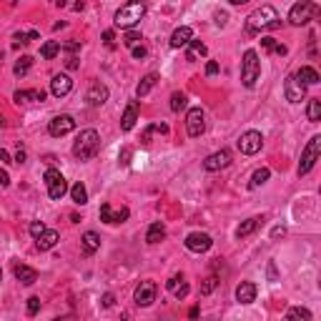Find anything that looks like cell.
<instances>
[{
	"instance_id": "1",
	"label": "cell",
	"mask_w": 321,
	"mask_h": 321,
	"mask_svg": "<svg viewBox=\"0 0 321 321\" xmlns=\"http://www.w3.org/2000/svg\"><path fill=\"white\" fill-rule=\"evenodd\" d=\"M143 15H146V3L143 0H128L126 5H120L116 10V15H113V23H116V28H136L141 20H143Z\"/></svg>"
},
{
	"instance_id": "2",
	"label": "cell",
	"mask_w": 321,
	"mask_h": 321,
	"mask_svg": "<svg viewBox=\"0 0 321 321\" xmlns=\"http://www.w3.org/2000/svg\"><path fill=\"white\" fill-rule=\"evenodd\" d=\"M281 26L279 13L271 5H261L256 8L249 18H246V33H261V30H276Z\"/></svg>"
},
{
	"instance_id": "3",
	"label": "cell",
	"mask_w": 321,
	"mask_h": 321,
	"mask_svg": "<svg viewBox=\"0 0 321 321\" xmlns=\"http://www.w3.org/2000/svg\"><path fill=\"white\" fill-rule=\"evenodd\" d=\"M98 148H101L98 131H95V128H86V131L78 133V138H76V143H73V156H76L78 161H90V158L98 153Z\"/></svg>"
},
{
	"instance_id": "4",
	"label": "cell",
	"mask_w": 321,
	"mask_h": 321,
	"mask_svg": "<svg viewBox=\"0 0 321 321\" xmlns=\"http://www.w3.org/2000/svg\"><path fill=\"white\" fill-rule=\"evenodd\" d=\"M261 76V60H259V53L256 51H246L243 53V60H241V83L246 88H254L256 81Z\"/></svg>"
},
{
	"instance_id": "5",
	"label": "cell",
	"mask_w": 321,
	"mask_h": 321,
	"mask_svg": "<svg viewBox=\"0 0 321 321\" xmlns=\"http://www.w3.org/2000/svg\"><path fill=\"white\" fill-rule=\"evenodd\" d=\"M316 15H319V5H316L314 0H301V3H296L291 8L289 23H291V26H306V23L314 20Z\"/></svg>"
},
{
	"instance_id": "6",
	"label": "cell",
	"mask_w": 321,
	"mask_h": 321,
	"mask_svg": "<svg viewBox=\"0 0 321 321\" xmlns=\"http://www.w3.org/2000/svg\"><path fill=\"white\" fill-rule=\"evenodd\" d=\"M321 156V136H314L306 148L301 151V161H299V176H306L311 168H314V163L319 161Z\"/></svg>"
},
{
	"instance_id": "7",
	"label": "cell",
	"mask_w": 321,
	"mask_h": 321,
	"mask_svg": "<svg viewBox=\"0 0 321 321\" xmlns=\"http://www.w3.org/2000/svg\"><path fill=\"white\" fill-rule=\"evenodd\" d=\"M45 186H48V196L53 201H60L68 193V183H65V178H63V174L58 168H48L45 171Z\"/></svg>"
},
{
	"instance_id": "8",
	"label": "cell",
	"mask_w": 321,
	"mask_h": 321,
	"mask_svg": "<svg viewBox=\"0 0 321 321\" xmlns=\"http://www.w3.org/2000/svg\"><path fill=\"white\" fill-rule=\"evenodd\" d=\"M156 293H158V286H156V281H141L138 286H136V291H133V301H136V306H141V309H146L151 306L153 301H156Z\"/></svg>"
},
{
	"instance_id": "9",
	"label": "cell",
	"mask_w": 321,
	"mask_h": 321,
	"mask_svg": "<svg viewBox=\"0 0 321 321\" xmlns=\"http://www.w3.org/2000/svg\"><path fill=\"white\" fill-rule=\"evenodd\" d=\"M261 146H263V136L259 131H246V133H241V138H238V151H241L243 156L259 153Z\"/></svg>"
},
{
	"instance_id": "10",
	"label": "cell",
	"mask_w": 321,
	"mask_h": 321,
	"mask_svg": "<svg viewBox=\"0 0 321 321\" xmlns=\"http://www.w3.org/2000/svg\"><path fill=\"white\" fill-rule=\"evenodd\" d=\"M229 166H231V151H226V148H221V151L211 153V156L204 161V168L208 171V174L224 171V168H229Z\"/></svg>"
},
{
	"instance_id": "11",
	"label": "cell",
	"mask_w": 321,
	"mask_h": 321,
	"mask_svg": "<svg viewBox=\"0 0 321 321\" xmlns=\"http://www.w3.org/2000/svg\"><path fill=\"white\" fill-rule=\"evenodd\" d=\"M186 131H188L191 138H199L206 131V116L201 108H191L188 111V116H186Z\"/></svg>"
},
{
	"instance_id": "12",
	"label": "cell",
	"mask_w": 321,
	"mask_h": 321,
	"mask_svg": "<svg viewBox=\"0 0 321 321\" xmlns=\"http://www.w3.org/2000/svg\"><path fill=\"white\" fill-rule=\"evenodd\" d=\"M76 128V120L73 116H68V113H63V116H56L51 123H48V133L53 136V138H60V136H68L70 131Z\"/></svg>"
},
{
	"instance_id": "13",
	"label": "cell",
	"mask_w": 321,
	"mask_h": 321,
	"mask_svg": "<svg viewBox=\"0 0 321 321\" xmlns=\"http://www.w3.org/2000/svg\"><path fill=\"white\" fill-rule=\"evenodd\" d=\"M186 249L188 251H193V254H206L211 246H213V238L208 234H201V231H193V234H188L186 236Z\"/></svg>"
},
{
	"instance_id": "14",
	"label": "cell",
	"mask_w": 321,
	"mask_h": 321,
	"mask_svg": "<svg viewBox=\"0 0 321 321\" xmlns=\"http://www.w3.org/2000/svg\"><path fill=\"white\" fill-rule=\"evenodd\" d=\"M284 95H286L289 103H301V101L306 98V86H304L296 76H289L286 83H284Z\"/></svg>"
},
{
	"instance_id": "15",
	"label": "cell",
	"mask_w": 321,
	"mask_h": 321,
	"mask_svg": "<svg viewBox=\"0 0 321 321\" xmlns=\"http://www.w3.org/2000/svg\"><path fill=\"white\" fill-rule=\"evenodd\" d=\"M128 216H131L128 208L113 211L111 204H101V221H103V224H123V221H128Z\"/></svg>"
},
{
	"instance_id": "16",
	"label": "cell",
	"mask_w": 321,
	"mask_h": 321,
	"mask_svg": "<svg viewBox=\"0 0 321 321\" xmlns=\"http://www.w3.org/2000/svg\"><path fill=\"white\" fill-rule=\"evenodd\" d=\"M86 101H88V106H93V108H98V106H103V103L108 101V88L103 86L101 81H95L93 86L88 88V93H86Z\"/></svg>"
},
{
	"instance_id": "17",
	"label": "cell",
	"mask_w": 321,
	"mask_h": 321,
	"mask_svg": "<svg viewBox=\"0 0 321 321\" xmlns=\"http://www.w3.org/2000/svg\"><path fill=\"white\" fill-rule=\"evenodd\" d=\"M70 90H73V81H70L65 73L53 76V81H51V93H53L56 98H65Z\"/></svg>"
},
{
	"instance_id": "18",
	"label": "cell",
	"mask_w": 321,
	"mask_h": 321,
	"mask_svg": "<svg viewBox=\"0 0 321 321\" xmlns=\"http://www.w3.org/2000/svg\"><path fill=\"white\" fill-rule=\"evenodd\" d=\"M136 120H138V101H131V103L126 106L123 116H120V131H126V133L133 131Z\"/></svg>"
},
{
	"instance_id": "19",
	"label": "cell",
	"mask_w": 321,
	"mask_h": 321,
	"mask_svg": "<svg viewBox=\"0 0 321 321\" xmlns=\"http://www.w3.org/2000/svg\"><path fill=\"white\" fill-rule=\"evenodd\" d=\"M13 274H15V279H18L23 286H33V284L38 281V271L26 266V263H15V266H13Z\"/></svg>"
},
{
	"instance_id": "20",
	"label": "cell",
	"mask_w": 321,
	"mask_h": 321,
	"mask_svg": "<svg viewBox=\"0 0 321 321\" xmlns=\"http://www.w3.org/2000/svg\"><path fill=\"white\" fill-rule=\"evenodd\" d=\"M236 301L238 304H254L256 301V284L254 281H241L236 286Z\"/></svg>"
},
{
	"instance_id": "21",
	"label": "cell",
	"mask_w": 321,
	"mask_h": 321,
	"mask_svg": "<svg viewBox=\"0 0 321 321\" xmlns=\"http://www.w3.org/2000/svg\"><path fill=\"white\" fill-rule=\"evenodd\" d=\"M166 289L174 293L176 299H186L188 291H191V286H188V281H183V276H171L166 281Z\"/></svg>"
},
{
	"instance_id": "22",
	"label": "cell",
	"mask_w": 321,
	"mask_h": 321,
	"mask_svg": "<svg viewBox=\"0 0 321 321\" xmlns=\"http://www.w3.org/2000/svg\"><path fill=\"white\" fill-rule=\"evenodd\" d=\"M191 40H193V30L188 28V26H181V28H176L174 35H171V48H186Z\"/></svg>"
},
{
	"instance_id": "23",
	"label": "cell",
	"mask_w": 321,
	"mask_h": 321,
	"mask_svg": "<svg viewBox=\"0 0 321 321\" xmlns=\"http://www.w3.org/2000/svg\"><path fill=\"white\" fill-rule=\"evenodd\" d=\"M58 231H53V229H45L43 234L35 238V246H38V251H51L56 243H58Z\"/></svg>"
},
{
	"instance_id": "24",
	"label": "cell",
	"mask_w": 321,
	"mask_h": 321,
	"mask_svg": "<svg viewBox=\"0 0 321 321\" xmlns=\"http://www.w3.org/2000/svg\"><path fill=\"white\" fill-rule=\"evenodd\" d=\"M293 76H296V78H299L304 86H316V83H319V73H316L311 65H301V68H299Z\"/></svg>"
},
{
	"instance_id": "25",
	"label": "cell",
	"mask_w": 321,
	"mask_h": 321,
	"mask_svg": "<svg viewBox=\"0 0 321 321\" xmlns=\"http://www.w3.org/2000/svg\"><path fill=\"white\" fill-rule=\"evenodd\" d=\"M81 241H83V251H86L88 256H93V254L101 249V236L95 234V231H86Z\"/></svg>"
},
{
	"instance_id": "26",
	"label": "cell",
	"mask_w": 321,
	"mask_h": 321,
	"mask_svg": "<svg viewBox=\"0 0 321 321\" xmlns=\"http://www.w3.org/2000/svg\"><path fill=\"white\" fill-rule=\"evenodd\" d=\"M166 238V226L161 224V221H156V224H151L146 231V243H158V241H163Z\"/></svg>"
},
{
	"instance_id": "27",
	"label": "cell",
	"mask_w": 321,
	"mask_h": 321,
	"mask_svg": "<svg viewBox=\"0 0 321 321\" xmlns=\"http://www.w3.org/2000/svg\"><path fill=\"white\" fill-rule=\"evenodd\" d=\"M156 83H158V76H156V73H148L146 78H141V83L136 86V95H138V98L148 95V93L156 88Z\"/></svg>"
},
{
	"instance_id": "28",
	"label": "cell",
	"mask_w": 321,
	"mask_h": 321,
	"mask_svg": "<svg viewBox=\"0 0 321 321\" xmlns=\"http://www.w3.org/2000/svg\"><path fill=\"white\" fill-rule=\"evenodd\" d=\"M261 221H263V218H259V216H254V218H246V221H243V224L236 229V236H238V238H243V236H251L256 229H259V226H261Z\"/></svg>"
},
{
	"instance_id": "29",
	"label": "cell",
	"mask_w": 321,
	"mask_h": 321,
	"mask_svg": "<svg viewBox=\"0 0 321 321\" xmlns=\"http://www.w3.org/2000/svg\"><path fill=\"white\" fill-rule=\"evenodd\" d=\"M45 95H48L45 90H15V95H13V98H15V103H26L28 98L40 101V103H43V101H45Z\"/></svg>"
},
{
	"instance_id": "30",
	"label": "cell",
	"mask_w": 321,
	"mask_h": 321,
	"mask_svg": "<svg viewBox=\"0 0 321 321\" xmlns=\"http://www.w3.org/2000/svg\"><path fill=\"white\" fill-rule=\"evenodd\" d=\"M70 199H73V204H78V206L88 204V191H86V186H83L81 181L70 186Z\"/></svg>"
},
{
	"instance_id": "31",
	"label": "cell",
	"mask_w": 321,
	"mask_h": 321,
	"mask_svg": "<svg viewBox=\"0 0 321 321\" xmlns=\"http://www.w3.org/2000/svg\"><path fill=\"white\" fill-rule=\"evenodd\" d=\"M206 53H208V48H206L201 40H191L188 43V53H186V60H196V58H204Z\"/></svg>"
},
{
	"instance_id": "32",
	"label": "cell",
	"mask_w": 321,
	"mask_h": 321,
	"mask_svg": "<svg viewBox=\"0 0 321 321\" xmlns=\"http://www.w3.org/2000/svg\"><path fill=\"white\" fill-rule=\"evenodd\" d=\"M58 53H60L58 40H48V43H43V48H40V58L43 60H53Z\"/></svg>"
},
{
	"instance_id": "33",
	"label": "cell",
	"mask_w": 321,
	"mask_h": 321,
	"mask_svg": "<svg viewBox=\"0 0 321 321\" xmlns=\"http://www.w3.org/2000/svg\"><path fill=\"white\" fill-rule=\"evenodd\" d=\"M261 48L266 53H276V56H286V45L276 43L274 38H261Z\"/></svg>"
},
{
	"instance_id": "34",
	"label": "cell",
	"mask_w": 321,
	"mask_h": 321,
	"mask_svg": "<svg viewBox=\"0 0 321 321\" xmlns=\"http://www.w3.org/2000/svg\"><path fill=\"white\" fill-rule=\"evenodd\" d=\"M306 118H309L311 123H319V120H321V101H319V98H311V101H309Z\"/></svg>"
},
{
	"instance_id": "35",
	"label": "cell",
	"mask_w": 321,
	"mask_h": 321,
	"mask_svg": "<svg viewBox=\"0 0 321 321\" xmlns=\"http://www.w3.org/2000/svg\"><path fill=\"white\" fill-rule=\"evenodd\" d=\"M141 40H143V35H141L136 28H128V30H126V35H123V45H128V48L138 45Z\"/></svg>"
},
{
	"instance_id": "36",
	"label": "cell",
	"mask_w": 321,
	"mask_h": 321,
	"mask_svg": "<svg viewBox=\"0 0 321 321\" xmlns=\"http://www.w3.org/2000/svg\"><path fill=\"white\" fill-rule=\"evenodd\" d=\"M268 178H271V171H268V168H259V171H254V176H251V188L263 186Z\"/></svg>"
},
{
	"instance_id": "37",
	"label": "cell",
	"mask_w": 321,
	"mask_h": 321,
	"mask_svg": "<svg viewBox=\"0 0 321 321\" xmlns=\"http://www.w3.org/2000/svg\"><path fill=\"white\" fill-rule=\"evenodd\" d=\"M286 319H304V321H311V311L304 309V306H293L286 311Z\"/></svg>"
},
{
	"instance_id": "38",
	"label": "cell",
	"mask_w": 321,
	"mask_h": 321,
	"mask_svg": "<svg viewBox=\"0 0 321 321\" xmlns=\"http://www.w3.org/2000/svg\"><path fill=\"white\" fill-rule=\"evenodd\" d=\"M30 65H33V58H30V56H23V58L18 60V63H15V68H13V73H15V76L20 78V76H26V73H28V70H30Z\"/></svg>"
},
{
	"instance_id": "39",
	"label": "cell",
	"mask_w": 321,
	"mask_h": 321,
	"mask_svg": "<svg viewBox=\"0 0 321 321\" xmlns=\"http://www.w3.org/2000/svg\"><path fill=\"white\" fill-rule=\"evenodd\" d=\"M186 103H188V98H186V93H181V90H176L174 95H171V111H181V108H186Z\"/></svg>"
},
{
	"instance_id": "40",
	"label": "cell",
	"mask_w": 321,
	"mask_h": 321,
	"mask_svg": "<svg viewBox=\"0 0 321 321\" xmlns=\"http://www.w3.org/2000/svg\"><path fill=\"white\" fill-rule=\"evenodd\" d=\"M35 38H38L35 30H30V33H15V45H20V43H30V40H35Z\"/></svg>"
},
{
	"instance_id": "41",
	"label": "cell",
	"mask_w": 321,
	"mask_h": 321,
	"mask_svg": "<svg viewBox=\"0 0 321 321\" xmlns=\"http://www.w3.org/2000/svg\"><path fill=\"white\" fill-rule=\"evenodd\" d=\"M153 133H156V123H153V126H146V131H143V136H141V146H143V148L151 146V138H153Z\"/></svg>"
},
{
	"instance_id": "42",
	"label": "cell",
	"mask_w": 321,
	"mask_h": 321,
	"mask_svg": "<svg viewBox=\"0 0 321 321\" xmlns=\"http://www.w3.org/2000/svg\"><path fill=\"white\" fill-rule=\"evenodd\" d=\"M216 284H218V279H216V276H208V279L204 281V286H201V293H204V296H208V293L216 289Z\"/></svg>"
},
{
	"instance_id": "43",
	"label": "cell",
	"mask_w": 321,
	"mask_h": 321,
	"mask_svg": "<svg viewBox=\"0 0 321 321\" xmlns=\"http://www.w3.org/2000/svg\"><path fill=\"white\" fill-rule=\"evenodd\" d=\"M28 231H30V236H33V238H38V236L45 231V224H43V221H33V224L28 226Z\"/></svg>"
},
{
	"instance_id": "44",
	"label": "cell",
	"mask_w": 321,
	"mask_h": 321,
	"mask_svg": "<svg viewBox=\"0 0 321 321\" xmlns=\"http://www.w3.org/2000/svg\"><path fill=\"white\" fill-rule=\"evenodd\" d=\"M38 311H40V299H38V296H30L28 299V314L30 316H35Z\"/></svg>"
},
{
	"instance_id": "45",
	"label": "cell",
	"mask_w": 321,
	"mask_h": 321,
	"mask_svg": "<svg viewBox=\"0 0 321 321\" xmlns=\"http://www.w3.org/2000/svg\"><path fill=\"white\" fill-rule=\"evenodd\" d=\"M131 53H133V58L136 60H141V58H146V48H143V45H133V48H131Z\"/></svg>"
},
{
	"instance_id": "46",
	"label": "cell",
	"mask_w": 321,
	"mask_h": 321,
	"mask_svg": "<svg viewBox=\"0 0 321 321\" xmlns=\"http://www.w3.org/2000/svg\"><path fill=\"white\" fill-rule=\"evenodd\" d=\"M218 73V63L216 60H208L206 63V76H216Z\"/></svg>"
},
{
	"instance_id": "47",
	"label": "cell",
	"mask_w": 321,
	"mask_h": 321,
	"mask_svg": "<svg viewBox=\"0 0 321 321\" xmlns=\"http://www.w3.org/2000/svg\"><path fill=\"white\" fill-rule=\"evenodd\" d=\"M63 51H68V53H78V51H81V43L70 40V43H65V45H63Z\"/></svg>"
},
{
	"instance_id": "48",
	"label": "cell",
	"mask_w": 321,
	"mask_h": 321,
	"mask_svg": "<svg viewBox=\"0 0 321 321\" xmlns=\"http://www.w3.org/2000/svg\"><path fill=\"white\" fill-rule=\"evenodd\" d=\"M281 236H286V226H274V231H271V238L276 241V238H281Z\"/></svg>"
},
{
	"instance_id": "49",
	"label": "cell",
	"mask_w": 321,
	"mask_h": 321,
	"mask_svg": "<svg viewBox=\"0 0 321 321\" xmlns=\"http://www.w3.org/2000/svg\"><path fill=\"white\" fill-rule=\"evenodd\" d=\"M0 186H3V188L10 186V176H8V171H3V168H0Z\"/></svg>"
},
{
	"instance_id": "50",
	"label": "cell",
	"mask_w": 321,
	"mask_h": 321,
	"mask_svg": "<svg viewBox=\"0 0 321 321\" xmlns=\"http://www.w3.org/2000/svg\"><path fill=\"white\" fill-rule=\"evenodd\" d=\"M65 65H68L70 70H76V68H78V58H76V56H68V60H65Z\"/></svg>"
},
{
	"instance_id": "51",
	"label": "cell",
	"mask_w": 321,
	"mask_h": 321,
	"mask_svg": "<svg viewBox=\"0 0 321 321\" xmlns=\"http://www.w3.org/2000/svg\"><path fill=\"white\" fill-rule=\"evenodd\" d=\"M103 40H106V45L113 48V30H106V33H103Z\"/></svg>"
},
{
	"instance_id": "52",
	"label": "cell",
	"mask_w": 321,
	"mask_h": 321,
	"mask_svg": "<svg viewBox=\"0 0 321 321\" xmlns=\"http://www.w3.org/2000/svg\"><path fill=\"white\" fill-rule=\"evenodd\" d=\"M128 158H131V151H128V148H123V151H120V163H123V166H128Z\"/></svg>"
},
{
	"instance_id": "53",
	"label": "cell",
	"mask_w": 321,
	"mask_h": 321,
	"mask_svg": "<svg viewBox=\"0 0 321 321\" xmlns=\"http://www.w3.org/2000/svg\"><path fill=\"white\" fill-rule=\"evenodd\" d=\"M268 281H276V266H274V261H268Z\"/></svg>"
},
{
	"instance_id": "54",
	"label": "cell",
	"mask_w": 321,
	"mask_h": 321,
	"mask_svg": "<svg viewBox=\"0 0 321 321\" xmlns=\"http://www.w3.org/2000/svg\"><path fill=\"white\" fill-rule=\"evenodd\" d=\"M226 20H229L226 13H216V23H218V26H226Z\"/></svg>"
},
{
	"instance_id": "55",
	"label": "cell",
	"mask_w": 321,
	"mask_h": 321,
	"mask_svg": "<svg viewBox=\"0 0 321 321\" xmlns=\"http://www.w3.org/2000/svg\"><path fill=\"white\" fill-rule=\"evenodd\" d=\"M15 163H26V151H23V148H18V153H15Z\"/></svg>"
},
{
	"instance_id": "56",
	"label": "cell",
	"mask_w": 321,
	"mask_h": 321,
	"mask_svg": "<svg viewBox=\"0 0 321 321\" xmlns=\"http://www.w3.org/2000/svg\"><path fill=\"white\" fill-rule=\"evenodd\" d=\"M0 161H3V163H13L10 156H8V151H3V148H0Z\"/></svg>"
},
{
	"instance_id": "57",
	"label": "cell",
	"mask_w": 321,
	"mask_h": 321,
	"mask_svg": "<svg viewBox=\"0 0 321 321\" xmlns=\"http://www.w3.org/2000/svg\"><path fill=\"white\" fill-rule=\"evenodd\" d=\"M111 304H113V296H111V293H108V296H106V299H103V306H111Z\"/></svg>"
},
{
	"instance_id": "58",
	"label": "cell",
	"mask_w": 321,
	"mask_h": 321,
	"mask_svg": "<svg viewBox=\"0 0 321 321\" xmlns=\"http://www.w3.org/2000/svg\"><path fill=\"white\" fill-rule=\"evenodd\" d=\"M188 316H191V319H196V316H199V306H193V309L188 311Z\"/></svg>"
},
{
	"instance_id": "59",
	"label": "cell",
	"mask_w": 321,
	"mask_h": 321,
	"mask_svg": "<svg viewBox=\"0 0 321 321\" xmlns=\"http://www.w3.org/2000/svg\"><path fill=\"white\" fill-rule=\"evenodd\" d=\"M229 3H231V5H246L249 0H229Z\"/></svg>"
},
{
	"instance_id": "60",
	"label": "cell",
	"mask_w": 321,
	"mask_h": 321,
	"mask_svg": "<svg viewBox=\"0 0 321 321\" xmlns=\"http://www.w3.org/2000/svg\"><path fill=\"white\" fill-rule=\"evenodd\" d=\"M0 281H3V268H0Z\"/></svg>"
},
{
	"instance_id": "61",
	"label": "cell",
	"mask_w": 321,
	"mask_h": 321,
	"mask_svg": "<svg viewBox=\"0 0 321 321\" xmlns=\"http://www.w3.org/2000/svg\"><path fill=\"white\" fill-rule=\"evenodd\" d=\"M3 123H5V120H3V116H0V126H3Z\"/></svg>"
}]
</instances>
